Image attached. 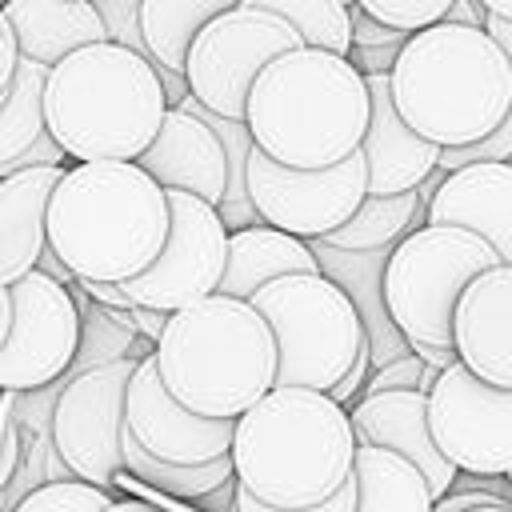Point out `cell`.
Here are the masks:
<instances>
[{"instance_id":"1","label":"cell","mask_w":512,"mask_h":512,"mask_svg":"<svg viewBox=\"0 0 512 512\" xmlns=\"http://www.w3.org/2000/svg\"><path fill=\"white\" fill-rule=\"evenodd\" d=\"M168 232L164 188L132 160L68 164L44 208V244L72 280L140 276Z\"/></svg>"},{"instance_id":"2","label":"cell","mask_w":512,"mask_h":512,"mask_svg":"<svg viewBox=\"0 0 512 512\" xmlns=\"http://www.w3.org/2000/svg\"><path fill=\"white\" fill-rule=\"evenodd\" d=\"M348 408L312 388H268L232 420V484L268 508H312L352 476Z\"/></svg>"},{"instance_id":"3","label":"cell","mask_w":512,"mask_h":512,"mask_svg":"<svg viewBox=\"0 0 512 512\" xmlns=\"http://www.w3.org/2000/svg\"><path fill=\"white\" fill-rule=\"evenodd\" d=\"M384 76L396 116L436 148L472 144L512 116V60L468 24L408 32Z\"/></svg>"},{"instance_id":"4","label":"cell","mask_w":512,"mask_h":512,"mask_svg":"<svg viewBox=\"0 0 512 512\" xmlns=\"http://www.w3.org/2000/svg\"><path fill=\"white\" fill-rule=\"evenodd\" d=\"M240 120L252 148L268 160L284 168H328L360 148L368 88L348 56L300 44L256 72Z\"/></svg>"},{"instance_id":"5","label":"cell","mask_w":512,"mask_h":512,"mask_svg":"<svg viewBox=\"0 0 512 512\" xmlns=\"http://www.w3.org/2000/svg\"><path fill=\"white\" fill-rule=\"evenodd\" d=\"M40 112L64 160H136L156 136L168 100L144 52L96 40L44 72Z\"/></svg>"},{"instance_id":"6","label":"cell","mask_w":512,"mask_h":512,"mask_svg":"<svg viewBox=\"0 0 512 512\" xmlns=\"http://www.w3.org/2000/svg\"><path fill=\"white\" fill-rule=\"evenodd\" d=\"M148 356L164 392L196 416L236 420L276 384V344L264 316L220 292L168 312Z\"/></svg>"},{"instance_id":"7","label":"cell","mask_w":512,"mask_h":512,"mask_svg":"<svg viewBox=\"0 0 512 512\" xmlns=\"http://www.w3.org/2000/svg\"><path fill=\"white\" fill-rule=\"evenodd\" d=\"M276 344L272 388L328 392L364 344L352 300L324 272H288L248 296Z\"/></svg>"},{"instance_id":"8","label":"cell","mask_w":512,"mask_h":512,"mask_svg":"<svg viewBox=\"0 0 512 512\" xmlns=\"http://www.w3.org/2000/svg\"><path fill=\"white\" fill-rule=\"evenodd\" d=\"M504 264L480 236L448 224H420L404 232L380 268V296L388 320L404 336V344H436L452 348V308L472 276Z\"/></svg>"},{"instance_id":"9","label":"cell","mask_w":512,"mask_h":512,"mask_svg":"<svg viewBox=\"0 0 512 512\" xmlns=\"http://www.w3.org/2000/svg\"><path fill=\"white\" fill-rule=\"evenodd\" d=\"M288 48H300V36L280 16L236 4L192 36L180 76L200 108L240 120L256 72Z\"/></svg>"},{"instance_id":"10","label":"cell","mask_w":512,"mask_h":512,"mask_svg":"<svg viewBox=\"0 0 512 512\" xmlns=\"http://www.w3.org/2000/svg\"><path fill=\"white\" fill-rule=\"evenodd\" d=\"M424 420L436 452L464 476L512 472V388L484 384L460 360L440 368L424 392Z\"/></svg>"},{"instance_id":"11","label":"cell","mask_w":512,"mask_h":512,"mask_svg":"<svg viewBox=\"0 0 512 512\" xmlns=\"http://www.w3.org/2000/svg\"><path fill=\"white\" fill-rule=\"evenodd\" d=\"M244 192L260 224L296 240H324L368 196L364 156L352 152L328 168H284L252 148L244 164Z\"/></svg>"},{"instance_id":"12","label":"cell","mask_w":512,"mask_h":512,"mask_svg":"<svg viewBox=\"0 0 512 512\" xmlns=\"http://www.w3.org/2000/svg\"><path fill=\"white\" fill-rule=\"evenodd\" d=\"M140 356L108 360L60 380L48 416V440L56 460L72 480L112 488L120 472V432H124V384Z\"/></svg>"},{"instance_id":"13","label":"cell","mask_w":512,"mask_h":512,"mask_svg":"<svg viewBox=\"0 0 512 512\" xmlns=\"http://www.w3.org/2000/svg\"><path fill=\"white\" fill-rule=\"evenodd\" d=\"M164 204H168V232H164L160 252L152 256V264L140 276L124 280L120 288L128 292L132 304L156 308L168 316V312L196 304L220 288L228 232H224L216 208L192 192L164 188Z\"/></svg>"},{"instance_id":"14","label":"cell","mask_w":512,"mask_h":512,"mask_svg":"<svg viewBox=\"0 0 512 512\" xmlns=\"http://www.w3.org/2000/svg\"><path fill=\"white\" fill-rule=\"evenodd\" d=\"M12 320L0 344V392H32L68 376L80 344V304L72 288L32 268L8 284Z\"/></svg>"},{"instance_id":"15","label":"cell","mask_w":512,"mask_h":512,"mask_svg":"<svg viewBox=\"0 0 512 512\" xmlns=\"http://www.w3.org/2000/svg\"><path fill=\"white\" fill-rule=\"evenodd\" d=\"M124 428L148 456L184 468L228 456L232 440V420L196 416L164 392L152 356H140L124 384Z\"/></svg>"},{"instance_id":"16","label":"cell","mask_w":512,"mask_h":512,"mask_svg":"<svg viewBox=\"0 0 512 512\" xmlns=\"http://www.w3.org/2000/svg\"><path fill=\"white\" fill-rule=\"evenodd\" d=\"M448 340L472 376L512 388V264L484 268L464 284L452 308Z\"/></svg>"},{"instance_id":"17","label":"cell","mask_w":512,"mask_h":512,"mask_svg":"<svg viewBox=\"0 0 512 512\" xmlns=\"http://www.w3.org/2000/svg\"><path fill=\"white\" fill-rule=\"evenodd\" d=\"M424 224L464 228L512 264V164L484 160L444 172L424 204Z\"/></svg>"},{"instance_id":"18","label":"cell","mask_w":512,"mask_h":512,"mask_svg":"<svg viewBox=\"0 0 512 512\" xmlns=\"http://www.w3.org/2000/svg\"><path fill=\"white\" fill-rule=\"evenodd\" d=\"M348 424L356 444H372V448H388L400 460H408L432 500L444 496L456 480V468L436 452L432 436H428V420H424V392H376V396H360L356 404H348Z\"/></svg>"},{"instance_id":"19","label":"cell","mask_w":512,"mask_h":512,"mask_svg":"<svg viewBox=\"0 0 512 512\" xmlns=\"http://www.w3.org/2000/svg\"><path fill=\"white\" fill-rule=\"evenodd\" d=\"M368 124L360 136V156H364V188L368 196H396L412 192L432 168H436V144L420 140L392 108L388 100V76L368 72Z\"/></svg>"},{"instance_id":"20","label":"cell","mask_w":512,"mask_h":512,"mask_svg":"<svg viewBox=\"0 0 512 512\" xmlns=\"http://www.w3.org/2000/svg\"><path fill=\"white\" fill-rule=\"evenodd\" d=\"M140 172H148L160 188H176V192H192L204 204H220L224 196V148L212 136V128L184 112V108H168L156 136L148 140V148L132 160Z\"/></svg>"},{"instance_id":"21","label":"cell","mask_w":512,"mask_h":512,"mask_svg":"<svg viewBox=\"0 0 512 512\" xmlns=\"http://www.w3.org/2000/svg\"><path fill=\"white\" fill-rule=\"evenodd\" d=\"M0 16L12 32L16 56L52 68L68 52L108 40L92 0H4Z\"/></svg>"},{"instance_id":"22","label":"cell","mask_w":512,"mask_h":512,"mask_svg":"<svg viewBox=\"0 0 512 512\" xmlns=\"http://www.w3.org/2000/svg\"><path fill=\"white\" fill-rule=\"evenodd\" d=\"M308 248L316 256V272H324L352 300V308L360 316V328H364L372 372L400 360L408 352V344L396 332V324L388 320V308H384V296H380L384 252H344V248H332L324 240H308Z\"/></svg>"},{"instance_id":"23","label":"cell","mask_w":512,"mask_h":512,"mask_svg":"<svg viewBox=\"0 0 512 512\" xmlns=\"http://www.w3.org/2000/svg\"><path fill=\"white\" fill-rule=\"evenodd\" d=\"M64 164H36L0 176V288L36 268L44 252V208Z\"/></svg>"},{"instance_id":"24","label":"cell","mask_w":512,"mask_h":512,"mask_svg":"<svg viewBox=\"0 0 512 512\" xmlns=\"http://www.w3.org/2000/svg\"><path fill=\"white\" fill-rule=\"evenodd\" d=\"M288 272H316V256H312L308 240H296L268 224H248V228L228 232L224 276H220L216 292L248 300L256 288H264L268 280L288 276Z\"/></svg>"},{"instance_id":"25","label":"cell","mask_w":512,"mask_h":512,"mask_svg":"<svg viewBox=\"0 0 512 512\" xmlns=\"http://www.w3.org/2000/svg\"><path fill=\"white\" fill-rule=\"evenodd\" d=\"M440 168H432L412 192H396V196H364L356 204V212L324 236V244L344 248V252H388L404 232L424 224V204L432 196V188L440 184Z\"/></svg>"},{"instance_id":"26","label":"cell","mask_w":512,"mask_h":512,"mask_svg":"<svg viewBox=\"0 0 512 512\" xmlns=\"http://www.w3.org/2000/svg\"><path fill=\"white\" fill-rule=\"evenodd\" d=\"M240 0H140L136 4V28H140V52L164 68L180 72L192 36L220 12L236 8Z\"/></svg>"},{"instance_id":"27","label":"cell","mask_w":512,"mask_h":512,"mask_svg":"<svg viewBox=\"0 0 512 512\" xmlns=\"http://www.w3.org/2000/svg\"><path fill=\"white\" fill-rule=\"evenodd\" d=\"M352 512H432V492L424 476L388 448L356 444L352 456Z\"/></svg>"},{"instance_id":"28","label":"cell","mask_w":512,"mask_h":512,"mask_svg":"<svg viewBox=\"0 0 512 512\" xmlns=\"http://www.w3.org/2000/svg\"><path fill=\"white\" fill-rule=\"evenodd\" d=\"M44 72L32 60H16L12 84L0 100V172L8 160H16L20 152H28L40 136H44V112H40V88H44Z\"/></svg>"},{"instance_id":"29","label":"cell","mask_w":512,"mask_h":512,"mask_svg":"<svg viewBox=\"0 0 512 512\" xmlns=\"http://www.w3.org/2000/svg\"><path fill=\"white\" fill-rule=\"evenodd\" d=\"M240 4L280 16L300 36L304 48H324L336 56H348L352 48V28H348L352 4L344 0H240Z\"/></svg>"},{"instance_id":"30","label":"cell","mask_w":512,"mask_h":512,"mask_svg":"<svg viewBox=\"0 0 512 512\" xmlns=\"http://www.w3.org/2000/svg\"><path fill=\"white\" fill-rule=\"evenodd\" d=\"M112 504L108 488L84 484V480H44L32 492H24L12 512H104Z\"/></svg>"},{"instance_id":"31","label":"cell","mask_w":512,"mask_h":512,"mask_svg":"<svg viewBox=\"0 0 512 512\" xmlns=\"http://www.w3.org/2000/svg\"><path fill=\"white\" fill-rule=\"evenodd\" d=\"M452 0H352V8H360L364 16H372L376 24L384 28H396V32H420L436 20H444Z\"/></svg>"},{"instance_id":"32","label":"cell","mask_w":512,"mask_h":512,"mask_svg":"<svg viewBox=\"0 0 512 512\" xmlns=\"http://www.w3.org/2000/svg\"><path fill=\"white\" fill-rule=\"evenodd\" d=\"M484 160H508L512 164V116L500 120L488 136H480L472 144H456V148H440L436 152V168L440 172H452V168H464V164H484Z\"/></svg>"},{"instance_id":"33","label":"cell","mask_w":512,"mask_h":512,"mask_svg":"<svg viewBox=\"0 0 512 512\" xmlns=\"http://www.w3.org/2000/svg\"><path fill=\"white\" fill-rule=\"evenodd\" d=\"M420 376H424V360H416L412 352H404L400 360H392V364H384V368L368 372V376H364V384H360V396H376V392H404V388L420 392Z\"/></svg>"},{"instance_id":"34","label":"cell","mask_w":512,"mask_h":512,"mask_svg":"<svg viewBox=\"0 0 512 512\" xmlns=\"http://www.w3.org/2000/svg\"><path fill=\"white\" fill-rule=\"evenodd\" d=\"M352 504H356V488H352V476L328 496V500H320V504H312V508H268V504H260V500H252L248 492H240V488H232V512H352Z\"/></svg>"},{"instance_id":"35","label":"cell","mask_w":512,"mask_h":512,"mask_svg":"<svg viewBox=\"0 0 512 512\" xmlns=\"http://www.w3.org/2000/svg\"><path fill=\"white\" fill-rule=\"evenodd\" d=\"M348 28H352V48H396V44H404V32L376 24L360 8L348 12Z\"/></svg>"},{"instance_id":"36","label":"cell","mask_w":512,"mask_h":512,"mask_svg":"<svg viewBox=\"0 0 512 512\" xmlns=\"http://www.w3.org/2000/svg\"><path fill=\"white\" fill-rule=\"evenodd\" d=\"M92 304H100V308H116V312H128L132 308V300H128V292L120 288V284H108V280H72Z\"/></svg>"},{"instance_id":"37","label":"cell","mask_w":512,"mask_h":512,"mask_svg":"<svg viewBox=\"0 0 512 512\" xmlns=\"http://www.w3.org/2000/svg\"><path fill=\"white\" fill-rule=\"evenodd\" d=\"M480 32L512 60V16H492V12H484V20H480Z\"/></svg>"},{"instance_id":"38","label":"cell","mask_w":512,"mask_h":512,"mask_svg":"<svg viewBox=\"0 0 512 512\" xmlns=\"http://www.w3.org/2000/svg\"><path fill=\"white\" fill-rule=\"evenodd\" d=\"M128 316H132L136 336H144L148 344H156V336H160V328H164V320H168L164 312H156V308H140V304H132Z\"/></svg>"},{"instance_id":"39","label":"cell","mask_w":512,"mask_h":512,"mask_svg":"<svg viewBox=\"0 0 512 512\" xmlns=\"http://www.w3.org/2000/svg\"><path fill=\"white\" fill-rule=\"evenodd\" d=\"M16 44H12V32H8V24H4V16H0V100H4V92H8V84H12V72H16Z\"/></svg>"},{"instance_id":"40","label":"cell","mask_w":512,"mask_h":512,"mask_svg":"<svg viewBox=\"0 0 512 512\" xmlns=\"http://www.w3.org/2000/svg\"><path fill=\"white\" fill-rule=\"evenodd\" d=\"M444 20H448V24H468V28H480L484 8H480L476 0H452V4H448V12H444Z\"/></svg>"},{"instance_id":"41","label":"cell","mask_w":512,"mask_h":512,"mask_svg":"<svg viewBox=\"0 0 512 512\" xmlns=\"http://www.w3.org/2000/svg\"><path fill=\"white\" fill-rule=\"evenodd\" d=\"M408 352H412L416 360H424L428 368H448V364H456V352H452V348H436V344H408Z\"/></svg>"},{"instance_id":"42","label":"cell","mask_w":512,"mask_h":512,"mask_svg":"<svg viewBox=\"0 0 512 512\" xmlns=\"http://www.w3.org/2000/svg\"><path fill=\"white\" fill-rule=\"evenodd\" d=\"M104 512H164V508H156L148 500H136V496H124V500H112Z\"/></svg>"},{"instance_id":"43","label":"cell","mask_w":512,"mask_h":512,"mask_svg":"<svg viewBox=\"0 0 512 512\" xmlns=\"http://www.w3.org/2000/svg\"><path fill=\"white\" fill-rule=\"evenodd\" d=\"M8 320H12V300H8V288H0V344L8 336Z\"/></svg>"},{"instance_id":"44","label":"cell","mask_w":512,"mask_h":512,"mask_svg":"<svg viewBox=\"0 0 512 512\" xmlns=\"http://www.w3.org/2000/svg\"><path fill=\"white\" fill-rule=\"evenodd\" d=\"M476 4L492 16H512V0H476Z\"/></svg>"},{"instance_id":"45","label":"cell","mask_w":512,"mask_h":512,"mask_svg":"<svg viewBox=\"0 0 512 512\" xmlns=\"http://www.w3.org/2000/svg\"><path fill=\"white\" fill-rule=\"evenodd\" d=\"M468 512H512V504H488V508H468Z\"/></svg>"},{"instance_id":"46","label":"cell","mask_w":512,"mask_h":512,"mask_svg":"<svg viewBox=\"0 0 512 512\" xmlns=\"http://www.w3.org/2000/svg\"><path fill=\"white\" fill-rule=\"evenodd\" d=\"M344 4H352V0H344Z\"/></svg>"},{"instance_id":"47","label":"cell","mask_w":512,"mask_h":512,"mask_svg":"<svg viewBox=\"0 0 512 512\" xmlns=\"http://www.w3.org/2000/svg\"><path fill=\"white\" fill-rule=\"evenodd\" d=\"M0 4H4V0H0Z\"/></svg>"},{"instance_id":"48","label":"cell","mask_w":512,"mask_h":512,"mask_svg":"<svg viewBox=\"0 0 512 512\" xmlns=\"http://www.w3.org/2000/svg\"><path fill=\"white\" fill-rule=\"evenodd\" d=\"M228 512H232V508H228Z\"/></svg>"}]
</instances>
